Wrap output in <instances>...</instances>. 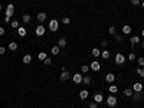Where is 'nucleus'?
<instances>
[{
  "label": "nucleus",
  "instance_id": "44",
  "mask_svg": "<svg viewBox=\"0 0 144 108\" xmlns=\"http://www.w3.org/2000/svg\"><path fill=\"white\" fill-rule=\"evenodd\" d=\"M141 36H143V38H144V29H143V30H141Z\"/></svg>",
  "mask_w": 144,
  "mask_h": 108
},
{
  "label": "nucleus",
  "instance_id": "38",
  "mask_svg": "<svg viewBox=\"0 0 144 108\" xmlns=\"http://www.w3.org/2000/svg\"><path fill=\"white\" fill-rule=\"evenodd\" d=\"M88 107H89V108H96V107H98V104L94 101V102H89V105H88Z\"/></svg>",
  "mask_w": 144,
  "mask_h": 108
},
{
  "label": "nucleus",
  "instance_id": "5",
  "mask_svg": "<svg viewBox=\"0 0 144 108\" xmlns=\"http://www.w3.org/2000/svg\"><path fill=\"white\" fill-rule=\"evenodd\" d=\"M89 69H92L94 72H98L99 69H101V63L98 61H94V62H91V65H89Z\"/></svg>",
  "mask_w": 144,
  "mask_h": 108
},
{
  "label": "nucleus",
  "instance_id": "43",
  "mask_svg": "<svg viewBox=\"0 0 144 108\" xmlns=\"http://www.w3.org/2000/svg\"><path fill=\"white\" fill-rule=\"evenodd\" d=\"M101 45H102V46H107V45H108V42H107V40H102V42H101Z\"/></svg>",
  "mask_w": 144,
  "mask_h": 108
},
{
  "label": "nucleus",
  "instance_id": "37",
  "mask_svg": "<svg viewBox=\"0 0 144 108\" xmlns=\"http://www.w3.org/2000/svg\"><path fill=\"white\" fill-rule=\"evenodd\" d=\"M140 3H141L140 0H131V4H133V6H138Z\"/></svg>",
  "mask_w": 144,
  "mask_h": 108
},
{
  "label": "nucleus",
  "instance_id": "17",
  "mask_svg": "<svg viewBox=\"0 0 144 108\" xmlns=\"http://www.w3.org/2000/svg\"><path fill=\"white\" fill-rule=\"evenodd\" d=\"M91 53H92V56H94V58H98V56H101V50H99L98 48H94Z\"/></svg>",
  "mask_w": 144,
  "mask_h": 108
},
{
  "label": "nucleus",
  "instance_id": "31",
  "mask_svg": "<svg viewBox=\"0 0 144 108\" xmlns=\"http://www.w3.org/2000/svg\"><path fill=\"white\" fill-rule=\"evenodd\" d=\"M88 69H89V66H88V65H82V66H81V72H84V74H85V72H88Z\"/></svg>",
  "mask_w": 144,
  "mask_h": 108
},
{
  "label": "nucleus",
  "instance_id": "20",
  "mask_svg": "<svg viewBox=\"0 0 144 108\" xmlns=\"http://www.w3.org/2000/svg\"><path fill=\"white\" fill-rule=\"evenodd\" d=\"M131 97H133L134 101H140V99H141V92H134Z\"/></svg>",
  "mask_w": 144,
  "mask_h": 108
},
{
  "label": "nucleus",
  "instance_id": "13",
  "mask_svg": "<svg viewBox=\"0 0 144 108\" xmlns=\"http://www.w3.org/2000/svg\"><path fill=\"white\" fill-rule=\"evenodd\" d=\"M36 17H38V20H39L40 23H43V22L46 20V13H45V12H40V13H38Z\"/></svg>",
  "mask_w": 144,
  "mask_h": 108
},
{
  "label": "nucleus",
  "instance_id": "18",
  "mask_svg": "<svg viewBox=\"0 0 144 108\" xmlns=\"http://www.w3.org/2000/svg\"><path fill=\"white\" fill-rule=\"evenodd\" d=\"M108 91H110V92H111L112 95H114V94H117V92H118V87H117V85H114V84H112L111 87H110V88H108Z\"/></svg>",
  "mask_w": 144,
  "mask_h": 108
},
{
  "label": "nucleus",
  "instance_id": "26",
  "mask_svg": "<svg viewBox=\"0 0 144 108\" xmlns=\"http://www.w3.org/2000/svg\"><path fill=\"white\" fill-rule=\"evenodd\" d=\"M22 20H23L25 23L30 22V15H28V13H26V15H23V16H22Z\"/></svg>",
  "mask_w": 144,
  "mask_h": 108
},
{
  "label": "nucleus",
  "instance_id": "9",
  "mask_svg": "<svg viewBox=\"0 0 144 108\" xmlns=\"http://www.w3.org/2000/svg\"><path fill=\"white\" fill-rule=\"evenodd\" d=\"M22 61H23V63H25V65H29V63L32 62V55H29V53L23 55V59H22Z\"/></svg>",
  "mask_w": 144,
  "mask_h": 108
},
{
  "label": "nucleus",
  "instance_id": "21",
  "mask_svg": "<svg viewBox=\"0 0 144 108\" xmlns=\"http://www.w3.org/2000/svg\"><path fill=\"white\" fill-rule=\"evenodd\" d=\"M101 58H104L105 61L110 59V52H108V50H102V52H101Z\"/></svg>",
  "mask_w": 144,
  "mask_h": 108
},
{
  "label": "nucleus",
  "instance_id": "36",
  "mask_svg": "<svg viewBox=\"0 0 144 108\" xmlns=\"http://www.w3.org/2000/svg\"><path fill=\"white\" fill-rule=\"evenodd\" d=\"M128 59H130V62L134 61V59H135V53H134V52H131V53L128 55Z\"/></svg>",
  "mask_w": 144,
  "mask_h": 108
},
{
  "label": "nucleus",
  "instance_id": "1",
  "mask_svg": "<svg viewBox=\"0 0 144 108\" xmlns=\"http://www.w3.org/2000/svg\"><path fill=\"white\" fill-rule=\"evenodd\" d=\"M58 29H59V22H58L56 19L49 20V30L50 32H56Z\"/></svg>",
  "mask_w": 144,
  "mask_h": 108
},
{
  "label": "nucleus",
  "instance_id": "27",
  "mask_svg": "<svg viewBox=\"0 0 144 108\" xmlns=\"http://www.w3.org/2000/svg\"><path fill=\"white\" fill-rule=\"evenodd\" d=\"M38 58H39V59H40V61H45V59H46V58H48V55H46V53H45V52H40V53H39V55H38Z\"/></svg>",
  "mask_w": 144,
  "mask_h": 108
},
{
  "label": "nucleus",
  "instance_id": "46",
  "mask_svg": "<svg viewBox=\"0 0 144 108\" xmlns=\"http://www.w3.org/2000/svg\"><path fill=\"white\" fill-rule=\"evenodd\" d=\"M141 7H143V9H144V1H143V3H141Z\"/></svg>",
  "mask_w": 144,
  "mask_h": 108
},
{
  "label": "nucleus",
  "instance_id": "34",
  "mask_svg": "<svg viewBox=\"0 0 144 108\" xmlns=\"http://www.w3.org/2000/svg\"><path fill=\"white\" fill-rule=\"evenodd\" d=\"M137 62H138V65H140V66H144V58H143V56H140V58L137 59Z\"/></svg>",
  "mask_w": 144,
  "mask_h": 108
},
{
  "label": "nucleus",
  "instance_id": "32",
  "mask_svg": "<svg viewBox=\"0 0 144 108\" xmlns=\"http://www.w3.org/2000/svg\"><path fill=\"white\" fill-rule=\"evenodd\" d=\"M137 74L141 78H144V68H138V69H137Z\"/></svg>",
  "mask_w": 144,
  "mask_h": 108
},
{
  "label": "nucleus",
  "instance_id": "33",
  "mask_svg": "<svg viewBox=\"0 0 144 108\" xmlns=\"http://www.w3.org/2000/svg\"><path fill=\"white\" fill-rule=\"evenodd\" d=\"M62 23H64V25H69V23H71V19H69V17H62Z\"/></svg>",
  "mask_w": 144,
  "mask_h": 108
},
{
  "label": "nucleus",
  "instance_id": "28",
  "mask_svg": "<svg viewBox=\"0 0 144 108\" xmlns=\"http://www.w3.org/2000/svg\"><path fill=\"white\" fill-rule=\"evenodd\" d=\"M9 49H10V50H16V49H17V43H16V42L9 43Z\"/></svg>",
  "mask_w": 144,
  "mask_h": 108
},
{
  "label": "nucleus",
  "instance_id": "7",
  "mask_svg": "<svg viewBox=\"0 0 144 108\" xmlns=\"http://www.w3.org/2000/svg\"><path fill=\"white\" fill-rule=\"evenodd\" d=\"M133 91H134V92H141V91H143V84H141V82H135V84L133 85Z\"/></svg>",
  "mask_w": 144,
  "mask_h": 108
},
{
  "label": "nucleus",
  "instance_id": "11",
  "mask_svg": "<svg viewBox=\"0 0 144 108\" xmlns=\"http://www.w3.org/2000/svg\"><path fill=\"white\" fill-rule=\"evenodd\" d=\"M94 101H95L96 104H99V102H102V101H104V97H102V94H101V92L95 94V95H94Z\"/></svg>",
  "mask_w": 144,
  "mask_h": 108
},
{
  "label": "nucleus",
  "instance_id": "10",
  "mask_svg": "<svg viewBox=\"0 0 144 108\" xmlns=\"http://www.w3.org/2000/svg\"><path fill=\"white\" fill-rule=\"evenodd\" d=\"M105 81H107L108 84H112V82L115 81V75L111 74V72H110V74H107V75H105Z\"/></svg>",
  "mask_w": 144,
  "mask_h": 108
},
{
  "label": "nucleus",
  "instance_id": "35",
  "mask_svg": "<svg viewBox=\"0 0 144 108\" xmlns=\"http://www.w3.org/2000/svg\"><path fill=\"white\" fill-rule=\"evenodd\" d=\"M108 33H110V35H115V33H117V30H115V28H114V26H111V28L108 29Z\"/></svg>",
  "mask_w": 144,
  "mask_h": 108
},
{
  "label": "nucleus",
  "instance_id": "6",
  "mask_svg": "<svg viewBox=\"0 0 144 108\" xmlns=\"http://www.w3.org/2000/svg\"><path fill=\"white\" fill-rule=\"evenodd\" d=\"M45 32H46V29H45V26H42V25H39V26L35 29L36 36H43V35H45Z\"/></svg>",
  "mask_w": 144,
  "mask_h": 108
},
{
  "label": "nucleus",
  "instance_id": "40",
  "mask_svg": "<svg viewBox=\"0 0 144 108\" xmlns=\"http://www.w3.org/2000/svg\"><path fill=\"white\" fill-rule=\"evenodd\" d=\"M4 52H6V48H4V46H0V55H4Z\"/></svg>",
  "mask_w": 144,
  "mask_h": 108
},
{
  "label": "nucleus",
  "instance_id": "15",
  "mask_svg": "<svg viewBox=\"0 0 144 108\" xmlns=\"http://www.w3.org/2000/svg\"><path fill=\"white\" fill-rule=\"evenodd\" d=\"M17 33H19V36L23 38V36H26V29H25L23 26H19V28H17Z\"/></svg>",
  "mask_w": 144,
  "mask_h": 108
},
{
  "label": "nucleus",
  "instance_id": "4",
  "mask_svg": "<svg viewBox=\"0 0 144 108\" xmlns=\"http://www.w3.org/2000/svg\"><path fill=\"white\" fill-rule=\"evenodd\" d=\"M13 15H15V6H13L12 3H9V4H7V7H6V16L12 17Z\"/></svg>",
  "mask_w": 144,
  "mask_h": 108
},
{
  "label": "nucleus",
  "instance_id": "8",
  "mask_svg": "<svg viewBox=\"0 0 144 108\" xmlns=\"http://www.w3.org/2000/svg\"><path fill=\"white\" fill-rule=\"evenodd\" d=\"M82 75H81L79 72H78V74H74V77H72V81H74V82H75V84H81V82H82Z\"/></svg>",
  "mask_w": 144,
  "mask_h": 108
},
{
  "label": "nucleus",
  "instance_id": "25",
  "mask_svg": "<svg viewBox=\"0 0 144 108\" xmlns=\"http://www.w3.org/2000/svg\"><path fill=\"white\" fill-rule=\"evenodd\" d=\"M59 52H61V48L59 46H53L52 48V55H58Z\"/></svg>",
  "mask_w": 144,
  "mask_h": 108
},
{
  "label": "nucleus",
  "instance_id": "3",
  "mask_svg": "<svg viewBox=\"0 0 144 108\" xmlns=\"http://www.w3.org/2000/svg\"><path fill=\"white\" fill-rule=\"evenodd\" d=\"M114 61H115V63H117V65H123V63L125 62V56H124L123 53H120V52H118V53L115 55Z\"/></svg>",
  "mask_w": 144,
  "mask_h": 108
},
{
  "label": "nucleus",
  "instance_id": "14",
  "mask_svg": "<svg viewBox=\"0 0 144 108\" xmlns=\"http://www.w3.org/2000/svg\"><path fill=\"white\" fill-rule=\"evenodd\" d=\"M130 43L134 46V45H137V43H140V38L138 36H133L131 39H130Z\"/></svg>",
  "mask_w": 144,
  "mask_h": 108
},
{
  "label": "nucleus",
  "instance_id": "42",
  "mask_svg": "<svg viewBox=\"0 0 144 108\" xmlns=\"http://www.w3.org/2000/svg\"><path fill=\"white\" fill-rule=\"evenodd\" d=\"M4 33H6V30H4V29H3V28H0V36H3V35H4Z\"/></svg>",
  "mask_w": 144,
  "mask_h": 108
},
{
  "label": "nucleus",
  "instance_id": "22",
  "mask_svg": "<svg viewBox=\"0 0 144 108\" xmlns=\"http://www.w3.org/2000/svg\"><path fill=\"white\" fill-rule=\"evenodd\" d=\"M123 33H124V35H130V33H131V26L125 25V26L123 28Z\"/></svg>",
  "mask_w": 144,
  "mask_h": 108
},
{
  "label": "nucleus",
  "instance_id": "29",
  "mask_svg": "<svg viewBox=\"0 0 144 108\" xmlns=\"http://www.w3.org/2000/svg\"><path fill=\"white\" fill-rule=\"evenodd\" d=\"M114 36H115V40H117V42H123V40H124V36H123V35H117V33H115Z\"/></svg>",
  "mask_w": 144,
  "mask_h": 108
},
{
  "label": "nucleus",
  "instance_id": "2",
  "mask_svg": "<svg viewBox=\"0 0 144 108\" xmlns=\"http://www.w3.org/2000/svg\"><path fill=\"white\" fill-rule=\"evenodd\" d=\"M117 102H118V99H117L115 95H110V97L107 98V105H108V107H115Z\"/></svg>",
  "mask_w": 144,
  "mask_h": 108
},
{
  "label": "nucleus",
  "instance_id": "47",
  "mask_svg": "<svg viewBox=\"0 0 144 108\" xmlns=\"http://www.w3.org/2000/svg\"><path fill=\"white\" fill-rule=\"evenodd\" d=\"M1 9H3V7H1V4H0V10H1Z\"/></svg>",
  "mask_w": 144,
  "mask_h": 108
},
{
  "label": "nucleus",
  "instance_id": "24",
  "mask_svg": "<svg viewBox=\"0 0 144 108\" xmlns=\"http://www.w3.org/2000/svg\"><path fill=\"white\" fill-rule=\"evenodd\" d=\"M124 97H131V95H133V94H134V91H133V88H131V89H130V88H128V89H124Z\"/></svg>",
  "mask_w": 144,
  "mask_h": 108
},
{
  "label": "nucleus",
  "instance_id": "39",
  "mask_svg": "<svg viewBox=\"0 0 144 108\" xmlns=\"http://www.w3.org/2000/svg\"><path fill=\"white\" fill-rule=\"evenodd\" d=\"M43 62H45V65H50V63H52V59H50V58H46Z\"/></svg>",
  "mask_w": 144,
  "mask_h": 108
},
{
  "label": "nucleus",
  "instance_id": "30",
  "mask_svg": "<svg viewBox=\"0 0 144 108\" xmlns=\"http://www.w3.org/2000/svg\"><path fill=\"white\" fill-rule=\"evenodd\" d=\"M10 26H12L13 29H17V28H19V22H17V20H12V22H10Z\"/></svg>",
  "mask_w": 144,
  "mask_h": 108
},
{
  "label": "nucleus",
  "instance_id": "45",
  "mask_svg": "<svg viewBox=\"0 0 144 108\" xmlns=\"http://www.w3.org/2000/svg\"><path fill=\"white\" fill-rule=\"evenodd\" d=\"M141 46H143V48H144V40H141Z\"/></svg>",
  "mask_w": 144,
  "mask_h": 108
},
{
  "label": "nucleus",
  "instance_id": "12",
  "mask_svg": "<svg viewBox=\"0 0 144 108\" xmlns=\"http://www.w3.org/2000/svg\"><path fill=\"white\" fill-rule=\"evenodd\" d=\"M61 81H68L69 78H71V74H69V71H64L62 74H61Z\"/></svg>",
  "mask_w": 144,
  "mask_h": 108
},
{
  "label": "nucleus",
  "instance_id": "16",
  "mask_svg": "<svg viewBox=\"0 0 144 108\" xmlns=\"http://www.w3.org/2000/svg\"><path fill=\"white\" fill-rule=\"evenodd\" d=\"M88 95H89V94H88L86 89H82V91L79 92V98H81V99H86V98H88Z\"/></svg>",
  "mask_w": 144,
  "mask_h": 108
},
{
  "label": "nucleus",
  "instance_id": "19",
  "mask_svg": "<svg viewBox=\"0 0 144 108\" xmlns=\"http://www.w3.org/2000/svg\"><path fill=\"white\" fill-rule=\"evenodd\" d=\"M58 46L59 48H65L66 46V39H65V38H61V39L58 40Z\"/></svg>",
  "mask_w": 144,
  "mask_h": 108
},
{
  "label": "nucleus",
  "instance_id": "41",
  "mask_svg": "<svg viewBox=\"0 0 144 108\" xmlns=\"http://www.w3.org/2000/svg\"><path fill=\"white\" fill-rule=\"evenodd\" d=\"M4 22H6V23H10L12 20H10V17H9V16H6V17H4Z\"/></svg>",
  "mask_w": 144,
  "mask_h": 108
},
{
  "label": "nucleus",
  "instance_id": "23",
  "mask_svg": "<svg viewBox=\"0 0 144 108\" xmlns=\"http://www.w3.org/2000/svg\"><path fill=\"white\" fill-rule=\"evenodd\" d=\"M82 82H84L85 85H89V84L92 82V79H91V77H84L82 78Z\"/></svg>",
  "mask_w": 144,
  "mask_h": 108
}]
</instances>
